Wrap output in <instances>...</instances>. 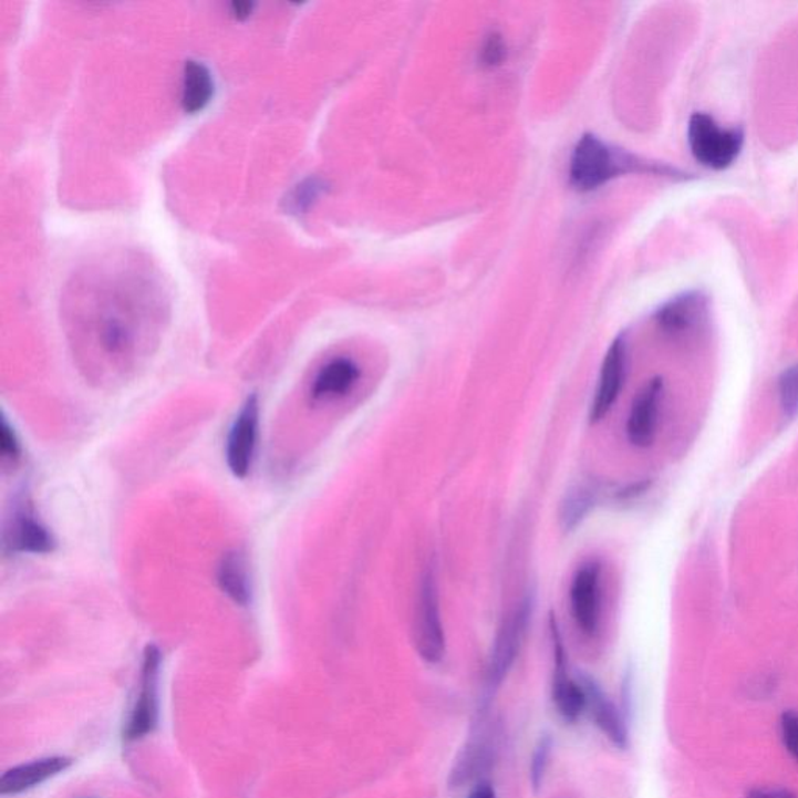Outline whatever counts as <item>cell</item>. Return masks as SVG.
I'll return each mask as SVG.
<instances>
[{
	"label": "cell",
	"instance_id": "cell-5",
	"mask_svg": "<svg viewBox=\"0 0 798 798\" xmlns=\"http://www.w3.org/2000/svg\"><path fill=\"white\" fill-rule=\"evenodd\" d=\"M258 434L259 398L253 393L240 407L227 438L228 468L239 479H243L253 465Z\"/></svg>",
	"mask_w": 798,
	"mask_h": 798
},
{
	"label": "cell",
	"instance_id": "cell-21",
	"mask_svg": "<svg viewBox=\"0 0 798 798\" xmlns=\"http://www.w3.org/2000/svg\"><path fill=\"white\" fill-rule=\"evenodd\" d=\"M552 739L545 736L538 740L536 750H533L532 763H530V781L533 788L538 789L543 783L546 769L549 765V756H551Z\"/></svg>",
	"mask_w": 798,
	"mask_h": 798
},
{
	"label": "cell",
	"instance_id": "cell-25",
	"mask_svg": "<svg viewBox=\"0 0 798 798\" xmlns=\"http://www.w3.org/2000/svg\"><path fill=\"white\" fill-rule=\"evenodd\" d=\"M324 185L322 182L317 179H309L304 185L298 186L296 198H293V205L297 209H307L312 201H315L317 197L323 193Z\"/></svg>",
	"mask_w": 798,
	"mask_h": 798
},
{
	"label": "cell",
	"instance_id": "cell-3",
	"mask_svg": "<svg viewBox=\"0 0 798 798\" xmlns=\"http://www.w3.org/2000/svg\"><path fill=\"white\" fill-rule=\"evenodd\" d=\"M415 647L426 663H441L445 656V630L442 625L441 602L433 571L419 583L414 624Z\"/></svg>",
	"mask_w": 798,
	"mask_h": 798
},
{
	"label": "cell",
	"instance_id": "cell-7",
	"mask_svg": "<svg viewBox=\"0 0 798 798\" xmlns=\"http://www.w3.org/2000/svg\"><path fill=\"white\" fill-rule=\"evenodd\" d=\"M569 599L578 628L585 635H594L601 620V567L595 561L578 569L572 579Z\"/></svg>",
	"mask_w": 798,
	"mask_h": 798
},
{
	"label": "cell",
	"instance_id": "cell-15",
	"mask_svg": "<svg viewBox=\"0 0 798 798\" xmlns=\"http://www.w3.org/2000/svg\"><path fill=\"white\" fill-rule=\"evenodd\" d=\"M361 370L349 357L332 359L317 373L311 395L315 401L334 400L346 395L357 383Z\"/></svg>",
	"mask_w": 798,
	"mask_h": 798
},
{
	"label": "cell",
	"instance_id": "cell-8",
	"mask_svg": "<svg viewBox=\"0 0 798 798\" xmlns=\"http://www.w3.org/2000/svg\"><path fill=\"white\" fill-rule=\"evenodd\" d=\"M625 373H628V342L620 335L614 339L603 357L598 387H595L594 400L591 403V423H598L609 414L625 383Z\"/></svg>",
	"mask_w": 798,
	"mask_h": 798
},
{
	"label": "cell",
	"instance_id": "cell-11",
	"mask_svg": "<svg viewBox=\"0 0 798 798\" xmlns=\"http://www.w3.org/2000/svg\"><path fill=\"white\" fill-rule=\"evenodd\" d=\"M553 670L552 698L560 716L567 722H576L585 713V693L579 678H572L568 672L567 654L556 622L552 621Z\"/></svg>",
	"mask_w": 798,
	"mask_h": 798
},
{
	"label": "cell",
	"instance_id": "cell-1",
	"mask_svg": "<svg viewBox=\"0 0 798 798\" xmlns=\"http://www.w3.org/2000/svg\"><path fill=\"white\" fill-rule=\"evenodd\" d=\"M635 159L614 152L598 136L583 135L571 156L569 179L579 190H593L624 172L636 169Z\"/></svg>",
	"mask_w": 798,
	"mask_h": 798
},
{
	"label": "cell",
	"instance_id": "cell-9",
	"mask_svg": "<svg viewBox=\"0 0 798 798\" xmlns=\"http://www.w3.org/2000/svg\"><path fill=\"white\" fill-rule=\"evenodd\" d=\"M6 546L14 553H49L55 549V540L48 527L40 521L30 502L21 501L13 509L6 529Z\"/></svg>",
	"mask_w": 798,
	"mask_h": 798
},
{
	"label": "cell",
	"instance_id": "cell-28",
	"mask_svg": "<svg viewBox=\"0 0 798 798\" xmlns=\"http://www.w3.org/2000/svg\"><path fill=\"white\" fill-rule=\"evenodd\" d=\"M468 798H496L495 788H493L491 783L488 781L477 783L475 788L471 789V792H469Z\"/></svg>",
	"mask_w": 798,
	"mask_h": 798
},
{
	"label": "cell",
	"instance_id": "cell-24",
	"mask_svg": "<svg viewBox=\"0 0 798 798\" xmlns=\"http://www.w3.org/2000/svg\"><path fill=\"white\" fill-rule=\"evenodd\" d=\"M0 450H2L3 459L7 460H17L21 454L17 434L6 418L2 419V427H0Z\"/></svg>",
	"mask_w": 798,
	"mask_h": 798
},
{
	"label": "cell",
	"instance_id": "cell-16",
	"mask_svg": "<svg viewBox=\"0 0 798 798\" xmlns=\"http://www.w3.org/2000/svg\"><path fill=\"white\" fill-rule=\"evenodd\" d=\"M217 585L236 605L246 607L251 601L250 569L246 556L238 549L221 557L217 567Z\"/></svg>",
	"mask_w": 798,
	"mask_h": 798
},
{
	"label": "cell",
	"instance_id": "cell-18",
	"mask_svg": "<svg viewBox=\"0 0 798 798\" xmlns=\"http://www.w3.org/2000/svg\"><path fill=\"white\" fill-rule=\"evenodd\" d=\"M214 95V80L209 69L204 63L189 60L185 64L183 75L182 103L186 113H198L205 110Z\"/></svg>",
	"mask_w": 798,
	"mask_h": 798
},
{
	"label": "cell",
	"instance_id": "cell-14",
	"mask_svg": "<svg viewBox=\"0 0 798 798\" xmlns=\"http://www.w3.org/2000/svg\"><path fill=\"white\" fill-rule=\"evenodd\" d=\"M69 765H71V759L53 756V758L38 759L29 765L14 767L0 778V794L14 796V794L24 792V790L32 789L33 786L55 777Z\"/></svg>",
	"mask_w": 798,
	"mask_h": 798
},
{
	"label": "cell",
	"instance_id": "cell-22",
	"mask_svg": "<svg viewBox=\"0 0 798 798\" xmlns=\"http://www.w3.org/2000/svg\"><path fill=\"white\" fill-rule=\"evenodd\" d=\"M507 56L506 43L501 34L493 32L488 34L480 49V64L484 68L493 69L501 66L504 59Z\"/></svg>",
	"mask_w": 798,
	"mask_h": 798
},
{
	"label": "cell",
	"instance_id": "cell-17",
	"mask_svg": "<svg viewBox=\"0 0 798 798\" xmlns=\"http://www.w3.org/2000/svg\"><path fill=\"white\" fill-rule=\"evenodd\" d=\"M493 759V744L487 732L483 730L469 740L467 747L460 752L450 773V786L462 788L483 774Z\"/></svg>",
	"mask_w": 798,
	"mask_h": 798
},
{
	"label": "cell",
	"instance_id": "cell-23",
	"mask_svg": "<svg viewBox=\"0 0 798 798\" xmlns=\"http://www.w3.org/2000/svg\"><path fill=\"white\" fill-rule=\"evenodd\" d=\"M783 743L798 763V713L786 712L781 716Z\"/></svg>",
	"mask_w": 798,
	"mask_h": 798
},
{
	"label": "cell",
	"instance_id": "cell-6",
	"mask_svg": "<svg viewBox=\"0 0 798 798\" xmlns=\"http://www.w3.org/2000/svg\"><path fill=\"white\" fill-rule=\"evenodd\" d=\"M162 666V652L156 645H147L144 652L143 677H141V693L137 697L132 717H129L125 736L127 739H139L154 732L158 721V672Z\"/></svg>",
	"mask_w": 798,
	"mask_h": 798
},
{
	"label": "cell",
	"instance_id": "cell-12",
	"mask_svg": "<svg viewBox=\"0 0 798 798\" xmlns=\"http://www.w3.org/2000/svg\"><path fill=\"white\" fill-rule=\"evenodd\" d=\"M583 693H585V712L590 713L595 727L607 736L614 746L628 747L629 732L625 722L622 719L620 709L610 701V697L601 690V686L593 678L582 675L579 677Z\"/></svg>",
	"mask_w": 798,
	"mask_h": 798
},
{
	"label": "cell",
	"instance_id": "cell-13",
	"mask_svg": "<svg viewBox=\"0 0 798 798\" xmlns=\"http://www.w3.org/2000/svg\"><path fill=\"white\" fill-rule=\"evenodd\" d=\"M706 301L698 293H686L672 300L656 314V322L666 334L682 338L705 322Z\"/></svg>",
	"mask_w": 798,
	"mask_h": 798
},
{
	"label": "cell",
	"instance_id": "cell-27",
	"mask_svg": "<svg viewBox=\"0 0 798 798\" xmlns=\"http://www.w3.org/2000/svg\"><path fill=\"white\" fill-rule=\"evenodd\" d=\"M255 3L253 2H232L231 3V13L232 17L236 19H239V21H243V19L250 18V14L253 13Z\"/></svg>",
	"mask_w": 798,
	"mask_h": 798
},
{
	"label": "cell",
	"instance_id": "cell-26",
	"mask_svg": "<svg viewBox=\"0 0 798 798\" xmlns=\"http://www.w3.org/2000/svg\"><path fill=\"white\" fill-rule=\"evenodd\" d=\"M747 798H798L788 789H754Z\"/></svg>",
	"mask_w": 798,
	"mask_h": 798
},
{
	"label": "cell",
	"instance_id": "cell-20",
	"mask_svg": "<svg viewBox=\"0 0 798 798\" xmlns=\"http://www.w3.org/2000/svg\"><path fill=\"white\" fill-rule=\"evenodd\" d=\"M778 398L783 414L794 418L798 414V364L789 366L778 377Z\"/></svg>",
	"mask_w": 798,
	"mask_h": 798
},
{
	"label": "cell",
	"instance_id": "cell-19",
	"mask_svg": "<svg viewBox=\"0 0 798 798\" xmlns=\"http://www.w3.org/2000/svg\"><path fill=\"white\" fill-rule=\"evenodd\" d=\"M595 491L590 487H579L568 493L563 506H561V526L564 530L574 529L585 518L588 511L593 507Z\"/></svg>",
	"mask_w": 798,
	"mask_h": 798
},
{
	"label": "cell",
	"instance_id": "cell-2",
	"mask_svg": "<svg viewBox=\"0 0 798 798\" xmlns=\"http://www.w3.org/2000/svg\"><path fill=\"white\" fill-rule=\"evenodd\" d=\"M688 141L698 163L724 169L739 155L744 135L740 129L721 128L709 114L696 113L690 120Z\"/></svg>",
	"mask_w": 798,
	"mask_h": 798
},
{
	"label": "cell",
	"instance_id": "cell-4",
	"mask_svg": "<svg viewBox=\"0 0 798 798\" xmlns=\"http://www.w3.org/2000/svg\"><path fill=\"white\" fill-rule=\"evenodd\" d=\"M532 599H522L517 609L504 620L501 628H499L495 644H493L490 662H488V688H499L504 678L509 674L511 666H514L522 641H525L530 618H532Z\"/></svg>",
	"mask_w": 798,
	"mask_h": 798
},
{
	"label": "cell",
	"instance_id": "cell-10",
	"mask_svg": "<svg viewBox=\"0 0 798 798\" xmlns=\"http://www.w3.org/2000/svg\"><path fill=\"white\" fill-rule=\"evenodd\" d=\"M663 392L662 377H654L636 393L628 419V437L633 446L647 448L654 443Z\"/></svg>",
	"mask_w": 798,
	"mask_h": 798
}]
</instances>
